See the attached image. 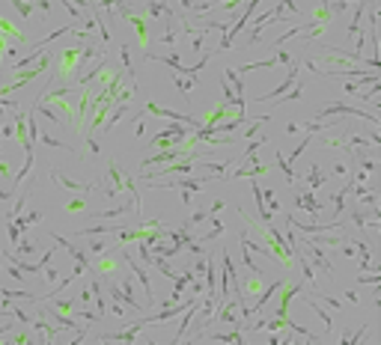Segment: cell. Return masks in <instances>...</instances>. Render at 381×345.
<instances>
[{"instance_id":"obj_1","label":"cell","mask_w":381,"mask_h":345,"mask_svg":"<svg viewBox=\"0 0 381 345\" xmlns=\"http://www.w3.org/2000/svg\"><path fill=\"white\" fill-rule=\"evenodd\" d=\"M51 68V57L48 54H39V60H36V65L33 68H27L24 75H18V81H12V84H6V87H0V95L12 93V90H21V87H27V84H33L42 72H48Z\"/></svg>"},{"instance_id":"obj_2","label":"cell","mask_w":381,"mask_h":345,"mask_svg":"<svg viewBox=\"0 0 381 345\" xmlns=\"http://www.w3.org/2000/svg\"><path fill=\"white\" fill-rule=\"evenodd\" d=\"M116 253H119V256H122V259L128 262V268H134L137 280L143 283V292H146V301L152 304V301H155V295H152V283H149V274H146V268H140V265H137V259H131V253L125 250V244H116Z\"/></svg>"},{"instance_id":"obj_3","label":"cell","mask_w":381,"mask_h":345,"mask_svg":"<svg viewBox=\"0 0 381 345\" xmlns=\"http://www.w3.org/2000/svg\"><path fill=\"white\" fill-rule=\"evenodd\" d=\"M334 113H346V116H360V119H369V125H378V113H369L363 107H351V104H331L322 110V116H334Z\"/></svg>"},{"instance_id":"obj_4","label":"cell","mask_w":381,"mask_h":345,"mask_svg":"<svg viewBox=\"0 0 381 345\" xmlns=\"http://www.w3.org/2000/svg\"><path fill=\"white\" fill-rule=\"evenodd\" d=\"M206 182H209V176H200V179H173V182H155V179H149L146 185H152V188H176V190H190V193H197Z\"/></svg>"},{"instance_id":"obj_5","label":"cell","mask_w":381,"mask_h":345,"mask_svg":"<svg viewBox=\"0 0 381 345\" xmlns=\"http://www.w3.org/2000/svg\"><path fill=\"white\" fill-rule=\"evenodd\" d=\"M51 238H54L57 244H63L66 250H69V253H72V256H75V262H78V268L72 271V277H81V274H87V271H90V262H87V256H84V253L78 250V247H75L72 241H66L63 235H57V232H51Z\"/></svg>"},{"instance_id":"obj_6","label":"cell","mask_w":381,"mask_h":345,"mask_svg":"<svg viewBox=\"0 0 381 345\" xmlns=\"http://www.w3.org/2000/svg\"><path fill=\"white\" fill-rule=\"evenodd\" d=\"M304 244H307V253L313 256V262H316L319 268H322L325 274H334V265H331V259L325 256V250H322V244H319V241H313V238H310V241H304Z\"/></svg>"},{"instance_id":"obj_7","label":"cell","mask_w":381,"mask_h":345,"mask_svg":"<svg viewBox=\"0 0 381 345\" xmlns=\"http://www.w3.org/2000/svg\"><path fill=\"white\" fill-rule=\"evenodd\" d=\"M292 60V54L289 51H280V54H274V57H268V60H262V63H247L238 68V75H247V72H253V68H271V65H280V63H289Z\"/></svg>"},{"instance_id":"obj_8","label":"cell","mask_w":381,"mask_h":345,"mask_svg":"<svg viewBox=\"0 0 381 345\" xmlns=\"http://www.w3.org/2000/svg\"><path fill=\"white\" fill-rule=\"evenodd\" d=\"M295 78H298V65H289V75H286L283 84H280L277 90H271L268 95H259L256 101H274V98H283V93L289 90V87H292V84H295Z\"/></svg>"},{"instance_id":"obj_9","label":"cell","mask_w":381,"mask_h":345,"mask_svg":"<svg viewBox=\"0 0 381 345\" xmlns=\"http://www.w3.org/2000/svg\"><path fill=\"white\" fill-rule=\"evenodd\" d=\"M277 292H280V289H277ZM298 292H301V286H298V283L286 286V292H280V310H277V318H286V315H289V301H292Z\"/></svg>"},{"instance_id":"obj_10","label":"cell","mask_w":381,"mask_h":345,"mask_svg":"<svg viewBox=\"0 0 381 345\" xmlns=\"http://www.w3.org/2000/svg\"><path fill=\"white\" fill-rule=\"evenodd\" d=\"M60 57H63V78H72V68L81 60V48H66L60 51Z\"/></svg>"},{"instance_id":"obj_11","label":"cell","mask_w":381,"mask_h":345,"mask_svg":"<svg viewBox=\"0 0 381 345\" xmlns=\"http://www.w3.org/2000/svg\"><path fill=\"white\" fill-rule=\"evenodd\" d=\"M250 190H253V199H256V209H259V218H262V226H271V223H274V218H271L268 205L262 202V188L253 182V185H250Z\"/></svg>"},{"instance_id":"obj_12","label":"cell","mask_w":381,"mask_h":345,"mask_svg":"<svg viewBox=\"0 0 381 345\" xmlns=\"http://www.w3.org/2000/svg\"><path fill=\"white\" fill-rule=\"evenodd\" d=\"M119 60H122V68H125V78H131V87H137V72L131 65V51L128 45H119Z\"/></svg>"},{"instance_id":"obj_13","label":"cell","mask_w":381,"mask_h":345,"mask_svg":"<svg viewBox=\"0 0 381 345\" xmlns=\"http://www.w3.org/2000/svg\"><path fill=\"white\" fill-rule=\"evenodd\" d=\"M9 220H12V223L18 226V232H24L27 226H33V223H39V220H42V215H39V212H27V215H21V218L15 215V218H9Z\"/></svg>"},{"instance_id":"obj_14","label":"cell","mask_w":381,"mask_h":345,"mask_svg":"<svg viewBox=\"0 0 381 345\" xmlns=\"http://www.w3.org/2000/svg\"><path fill=\"white\" fill-rule=\"evenodd\" d=\"M125 18L131 21V24H134V33H137V42H140V45H146L149 33H146V24H143V18H140V15H134V12H128Z\"/></svg>"},{"instance_id":"obj_15","label":"cell","mask_w":381,"mask_h":345,"mask_svg":"<svg viewBox=\"0 0 381 345\" xmlns=\"http://www.w3.org/2000/svg\"><path fill=\"white\" fill-rule=\"evenodd\" d=\"M110 295H113V301H122V304H128L131 310H143V307L134 301V295H131L128 289H122V292H119V286H113V289H110Z\"/></svg>"},{"instance_id":"obj_16","label":"cell","mask_w":381,"mask_h":345,"mask_svg":"<svg viewBox=\"0 0 381 345\" xmlns=\"http://www.w3.org/2000/svg\"><path fill=\"white\" fill-rule=\"evenodd\" d=\"M125 113H131V104H128V101H122V104H119V107L110 113V119H104V122H101V128H104V131H110V128L119 122V116H125Z\"/></svg>"},{"instance_id":"obj_17","label":"cell","mask_w":381,"mask_h":345,"mask_svg":"<svg viewBox=\"0 0 381 345\" xmlns=\"http://www.w3.org/2000/svg\"><path fill=\"white\" fill-rule=\"evenodd\" d=\"M54 179H57V182H60L63 188H69V190H78V193H90V190H93V185H78V182L66 179L63 173H57V170H54Z\"/></svg>"},{"instance_id":"obj_18","label":"cell","mask_w":381,"mask_h":345,"mask_svg":"<svg viewBox=\"0 0 381 345\" xmlns=\"http://www.w3.org/2000/svg\"><path fill=\"white\" fill-rule=\"evenodd\" d=\"M223 75H226V78H229V84L235 87V93H238V98H244V81H241V75H238L235 68H229V65L223 68Z\"/></svg>"},{"instance_id":"obj_19","label":"cell","mask_w":381,"mask_h":345,"mask_svg":"<svg viewBox=\"0 0 381 345\" xmlns=\"http://www.w3.org/2000/svg\"><path fill=\"white\" fill-rule=\"evenodd\" d=\"M295 202H298L301 209H307V212H319V209H322V202H319L316 196H313V190H310V193H301V196H298Z\"/></svg>"},{"instance_id":"obj_20","label":"cell","mask_w":381,"mask_h":345,"mask_svg":"<svg viewBox=\"0 0 381 345\" xmlns=\"http://www.w3.org/2000/svg\"><path fill=\"white\" fill-rule=\"evenodd\" d=\"M107 173H110V182H113L110 188L119 190V188H122V179H125V176H122V170H119V164H116V161H110V164H107Z\"/></svg>"},{"instance_id":"obj_21","label":"cell","mask_w":381,"mask_h":345,"mask_svg":"<svg viewBox=\"0 0 381 345\" xmlns=\"http://www.w3.org/2000/svg\"><path fill=\"white\" fill-rule=\"evenodd\" d=\"M322 182H325V173L319 170V164H313V167L307 170V185H310V190H316Z\"/></svg>"},{"instance_id":"obj_22","label":"cell","mask_w":381,"mask_h":345,"mask_svg":"<svg viewBox=\"0 0 381 345\" xmlns=\"http://www.w3.org/2000/svg\"><path fill=\"white\" fill-rule=\"evenodd\" d=\"M116 268V259L113 256H104V259H95V274H110Z\"/></svg>"},{"instance_id":"obj_23","label":"cell","mask_w":381,"mask_h":345,"mask_svg":"<svg viewBox=\"0 0 381 345\" xmlns=\"http://www.w3.org/2000/svg\"><path fill=\"white\" fill-rule=\"evenodd\" d=\"M0 33H3V36H12L15 42H24V33L15 30V27H12V24H9V21L3 18V15H0Z\"/></svg>"},{"instance_id":"obj_24","label":"cell","mask_w":381,"mask_h":345,"mask_svg":"<svg viewBox=\"0 0 381 345\" xmlns=\"http://www.w3.org/2000/svg\"><path fill=\"white\" fill-rule=\"evenodd\" d=\"M307 304H310V307L316 310V315H319V318H322V321L328 324V330H334V318H331V315H328L325 310H322V307H319V301H316V298H307Z\"/></svg>"},{"instance_id":"obj_25","label":"cell","mask_w":381,"mask_h":345,"mask_svg":"<svg viewBox=\"0 0 381 345\" xmlns=\"http://www.w3.org/2000/svg\"><path fill=\"white\" fill-rule=\"evenodd\" d=\"M212 339H215V342H241V339H244V333H241V330L235 327L232 333H215Z\"/></svg>"},{"instance_id":"obj_26","label":"cell","mask_w":381,"mask_h":345,"mask_svg":"<svg viewBox=\"0 0 381 345\" xmlns=\"http://www.w3.org/2000/svg\"><path fill=\"white\" fill-rule=\"evenodd\" d=\"M146 12H149V15H164V12H167V15H173V9H170V3H161V0H152Z\"/></svg>"},{"instance_id":"obj_27","label":"cell","mask_w":381,"mask_h":345,"mask_svg":"<svg viewBox=\"0 0 381 345\" xmlns=\"http://www.w3.org/2000/svg\"><path fill=\"white\" fill-rule=\"evenodd\" d=\"M277 164H280V170H283V176H286V185H292V182H295V176H292V164H286V158L280 155V152H277Z\"/></svg>"},{"instance_id":"obj_28","label":"cell","mask_w":381,"mask_h":345,"mask_svg":"<svg viewBox=\"0 0 381 345\" xmlns=\"http://www.w3.org/2000/svg\"><path fill=\"white\" fill-rule=\"evenodd\" d=\"M173 84H176V87H179L182 93H188L190 87L197 84V78H185V75H176V78H173Z\"/></svg>"},{"instance_id":"obj_29","label":"cell","mask_w":381,"mask_h":345,"mask_svg":"<svg viewBox=\"0 0 381 345\" xmlns=\"http://www.w3.org/2000/svg\"><path fill=\"white\" fill-rule=\"evenodd\" d=\"M84 209H87V196H75L66 202V212H84Z\"/></svg>"},{"instance_id":"obj_30","label":"cell","mask_w":381,"mask_h":345,"mask_svg":"<svg viewBox=\"0 0 381 345\" xmlns=\"http://www.w3.org/2000/svg\"><path fill=\"white\" fill-rule=\"evenodd\" d=\"M283 95H286V101H301V98H304V84L295 78V90H292V93H283Z\"/></svg>"},{"instance_id":"obj_31","label":"cell","mask_w":381,"mask_h":345,"mask_svg":"<svg viewBox=\"0 0 381 345\" xmlns=\"http://www.w3.org/2000/svg\"><path fill=\"white\" fill-rule=\"evenodd\" d=\"M262 196H265V205H268V212H277V209H280V199L274 196V190H271V188H265V193H262Z\"/></svg>"},{"instance_id":"obj_32","label":"cell","mask_w":381,"mask_h":345,"mask_svg":"<svg viewBox=\"0 0 381 345\" xmlns=\"http://www.w3.org/2000/svg\"><path fill=\"white\" fill-rule=\"evenodd\" d=\"M12 6H15V12H18V15H24V18L33 12V3H30V0H12Z\"/></svg>"},{"instance_id":"obj_33","label":"cell","mask_w":381,"mask_h":345,"mask_svg":"<svg viewBox=\"0 0 381 345\" xmlns=\"http://www.w3.org/2000/svg\"><path fill=\"white\" fill-rule=\"evenodd\" d=\"M51 301H54V310H57V313L72 315V301H57V298H51Z\"/></svg>"},{"instance_id":"obj_34","label":"cell","mask_w":381,"mask_h":345,"mask_svg":"<svg viewBox=\"0 0 381 345\" xmlns=\"http://www.w3.org/2000/svg\"><path fill=\"white\" fill-rule=\"evenodd\" d=\"M221 232H223V220H218V223H215V226H212V229L203 235V241H212V238H218Z\"/></svg>"},{"instance_id":"obj_35","label":"cell","mask_w":381,"mask_h":345,"mask_svg":"<svg viewBox=\"0 0 381 345\" xmlns=\"http://www.w3.org/2000/svg\"><path fill=\"white\" fill-rule=\"evenodd\" d=\"M15 247H18V250L24 253V256H30L33 250H36V247H33L30 241H27V238H24V241H21V238H18V241H15Z\"/></svg>"},{"instance_id":"obj_36","label":"cell","mask_w":381,"mask_h":345,"mask_svg":"<svg viewBox=\"0 0 381 345\" xmlns=\"http://www.w3.org/2000/svg\"><path fill=\"white\" fill-rule=\"evenodd\" d=\"M265 119H268V116H262V119H256V122H250V128H247V131H244V137H253L256 131H259V128H262V122H265Z\"/></svg>"},{"instance_id":"obj_37","label":"cell","mask_w":381,"mask_h":345,"mask_svg":"<svg viewBox=\"0 0 381 345\" xmlns=\"http://www.w3.org/2000/svg\"><path fill=\"white\" fill-rule=\"evenodd\" d=\"M349 170H346V164H334V176H346Z\"/></svg>"},{"instance_id":"obj_38","label":"cell","mask_w":381,"mask_h":345,"mask_svg":"<svg viewBox=\"0 0 381 345\" xmlns=\"http://www.w3.org/2000/svg\"><path fill=\"white\" fill-rule=\"evenodd\" d=\"M3 57H6V36L0 33V60H3Z\"/></svg>"},{"instance_id":"obj_39","label":"cell","mask_w":381,"mask_h":345,"mask_svg":"<svg viewBox=\"0 0 381 345\" xmlns=\"http://www.w3.org/2000/svg\"><path fill=\"white\" fill-rule=\"evenodd\" d=\"M110 315H119V318H122V315H125V313H122V307H119V301H116V304H113V310H110Z\"/></svg>"},{"instance_id":"obj_40","label":"cell","mask_w":381,"mask_h":345,"mask_svg":"<svg viewBox=\"0 0 381 345\" xmlns=\"http://www.w3.org/2000/svg\"><path fill=\"white\" fill-rule=\"evenodd\" d=\"M190 199H194V196H190V190H182V202H185V205H190Z\"/></svg>"},{"instance_id":"obj_41","label":"cell","mask_w":381,"mask_h":345,"mask_svg":"<svg viewBox=\"0 0 381 345\" xmlns=\"http://www.w3.org/2000/svg\"><path fill=\"white\" fill-rule=\"evenodd\" d=\"M6 199H9V193H3V190H0V202H6Z\"/></svg>"}]
</instances>
